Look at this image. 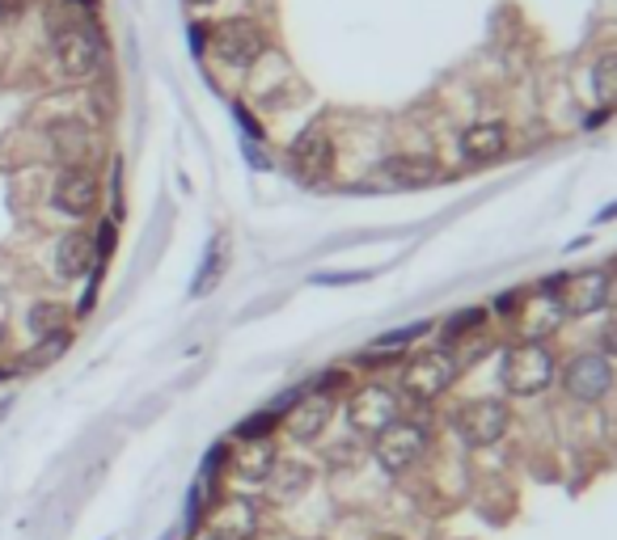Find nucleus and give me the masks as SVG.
Segmentation results:
<instances>
[{
    "label": "nucleus",
    "mask_w": 617,
    "mask_h": 540,
    "mask_svg": "<svg viewBox=\"0 0 617 540\" xmlns=\"http://www.w3.org/2000/svg\"><path fill=\"white\" fill-rule=\"evenodd\" d=\"M51 51H55V64L60 73L73 80L93 77L106 60V47H102V35L93 30V22H60L55 35H51Z\"/></svg>",
    "instance_id": "f257e3e1"
},
{
    "label": "nucleus",
    "mask_w": 617,
    "mask_h": 540,
    "mask_svg": "<svg viewBox=\"0 0 617 540\" xmlns=\"http://www.w3.org/2000/svg\"><path fill=\"white\" fill-rule=\"evenodd\" d=\"M500 376L507 393H516V397H538V393H545V388L554 385L558 363H554L550 347H541V343H516V347L503 355Z\"/></svg>",
    "instance_id": "f03ea898"
},
{
    "label": "nucleus",
    "mask_w": 617,
    "mask_h": 540,
    "mask_svg": "<svg viewBox=\"0 0 617 540\" xmlns=\"http://www.w3.org/2000/svg\"><path fill=\"white\" fill-rule=\"evenodd\" d=\"M457 376H462V363H457L453 350L449 347L424 350V355L406 359V368H402V388H406L411 397H419V401H431V397L449 393Z\"/></svg>",
    "instance_id": "7ed1b4c3"
},
{
    "label": "nucleus",
    "mask_w": 617,
    "mask_h": 540,
    "mask_svg": "<svg viewBox=\"0 0 617 540\" xmlns=\"http://www.w3.org/2000/svg\"><path fill=\"white\" fill-rule=\"evenodd\" d=\"M457 435H462L469 448H491V443H500L503 435H507V426H512V410L495 401V397H478V401H465L462 410H457Z\"/></svg>",
    "instance_id": "20e7f679"
},
{
    "label": "nucleus",
    "mask_w": 617,
    "mask_h": 540,
    "mask_svg": "<svg viewBox=\"0 0 617 540\" xmlns=\"http://www.w3.org/2000/svg\"><path fill=\"white\" fill-rule=\"evenodd\" d=\"M558 309L567 317H592L609 305V270L583 267L558 279Z\"/></svg>",
    "instance_id": "39448f33"
},
{
    "label": "nucleus",
    "mask_w": 617,
    "mask_h": 540,
    "mask_svg": "<svg viewBox=\"0 0 617 540\" xmlns=\"http://www.w3.org/2000/svg\"><path fill=\"white\" fill-rule=\"evenodd\" d=\"M47 144H51L55 160H64L68 169H85L102 156V136L80 118H55L47 127Z\"/></svg>",
    "instance_id": "423d86ee"
},
{
    "label": "nucleus",
    "mask_w": 617,
    "mask_h": 540,
    "mask_svg": "<svg viewBox=\"0 0 617 540\" xmlns=\"http://www.w3.org/2000/svg\"><path fill=\"white\" fill-rule=\"evenodd\" d=\"M212 47H216V55H221L229 68H250V64L267 51V35H263V26L250 22V17H229V22L216 26Z\"/></svg>",
    "instance_id": "0eeeda50"
},
{
    "label": "nucleus",
    "mask_w": 617,
    "mask_h": 540,
    "mask_svg": "<svg viewBox=\"0 0 617 540\" xmlns=\"http://www.w3.org/2000/svg\"><path fill=\"white\" fill-rule=\"evenodd\" d=\"M373 452H377V464L386 468V473H406L411 464H419V457L427 452V430L419 423H389L381 435H377V443H373Z\"/></svg>",
    "instance_id": "6e6552de"
},
{
    "label": "nucleus",
    "mask_w": 617,
    "mask_h": 540,
    "mask_svg": "<svg viewBox=\"0 0 617 540\" xmlns=\"http://www.w3.org/2000/svg\"><path fill=\"white\" fill-rule=\"evenodd\" d=\"M348 423L360 430V435H381L389 423H398V397L393 388L386 385H364L351 393L348 401Z\"/></svg>",
    "instance_id": "1a4fd4ad"
},
{
    "label": "nucleus",
    "mask_w": 617,
    "mask_h": 540,
    "mask_svg": "<svg viewBox=\"0 0 617 540\" xmlns=\"http://www.w3.org/2000/svg\"><path fill=\"white\" fill-rule=\"evenodd\" d=\"M563 388L583 401V406H592V401H601L609 388H614V363L605 359V355H576L571 363H567V372H563Z\"/></svg>",
    "instance_id": "9d476101"
},
{
    "label": "nucleus",
    "mask_w": 617,
    "mask_h": 540,
    "mask_svg": "<svg viewBox=\"0 0 617 540\" xmlns=\"http://www.w3.org/2000/svg\"><path fill=\"white\" fill-rule=\"evenodd\" d=\"M98 198H102V191H98V178L89 169H64L55 178V207L64 216H89L98 207Z\"/></svg>",
    "instance_id": "9b49d317"
},
{
    "label": "nucleus",
    "mask_w": 617,
    "mask_h": 540,
    "mask_svg": "<svg viewBox=\"0 0 617 540\" xmlns=\"http://www.w3.org/2000/svg\"><path fill=\"white\" fill-rule=\"evenodd\" d=\"M330 160H335V144H330V136L322 127H305L292 140V165H297V173L308 178V182L322 178V173H330Z\"/></svg>",
    "instance_id": "f8f14e48"
},
{
    "label": "nucleus",
    "mask_w": 617,
    "mask_h": 540,
    "mask_svg": "<svg viewBox=\"0 0 617 540\" xmlns=\"http://www.w3.org/2000/svg\"><path fill=\"white\" fill-rule=\"evenodd\" d=\"M330 414H335V401H330L326 393H308V397H301V401L292 406V414H288V435L308 443V439H317V435L326 430Z\"/></svg>",
    "instance_id": "ddd939ff"
},
{
    "label": "nucleus",
    "mask_w": 617,
    "mask_h": 540,
    "mask_svg": "<svg viewBox=\"0 0 617 540\" xmlns=\"http://www.w3.org/2000/svg\"><path fill=\"white\" fill-rule=\"evenodd\" d=\"M98 262V249H93V236L89 232H64L60 236V245H55V270H60V279H85L89 270Z\"/></svg>",
    "instance_id": "4468645a"
},
{
    "label": "nucleus",
    "mask_w": 617,
    "mask_h": 540,
    "mask_svg": "<svg viewBox=\"0 0 617 540\" xmlns=\"http://www.w3.org/2000/svg\"><path fill=\"white\" fill-rule=\"evenodd\" d=\"M381 173H386L393 187H427V182H436L440 178V165H436V156H389L386 165H381Z\"/></svg>",
    "instance_id": "2eb2a0df"
},
{
    "label": "nucleus",
    "mask_w": 617,
    "mask_h": 540,
    "mask_svg": "<svg viewBox=\"0 0 617 540\" xmlns=\"http://www.w3.org/2000/svg\"><path fill=\"white\" fill-rule=\"evenodd\" d=\"M503 144H507V127L503 123H474V127H465L462 131V153L469 160H495L503 153Z\"/></svg>",
    "instance_id": "dca6fc26"
},
{
    "label": "nucleus",
    "mask_w": 617,
    "mask_h": 540,
    "mask_svg": "<svg viewBox=\"0 0 617 540\" xmlns=\"http://www.w3.org/2000/svg\"><path fill=\"white\" fill-rule=\"evenodd\" d=\"M558 317H563V309H558V300L554 296H545V292H538L533 300H529V312H525V321H520V334H525V343H541L554 325H558Z\"/></svg>",
    "instance_id": "f3484780"
},
{
    "label": "nucleus",
    "mask_w": 617,
    "mask_h": 540,
    "mask_svg": "<svg viewBox=\"0 0 617 540\" xmlns=\"http://www.w3.org/2000/svg\"><path fill=\"white\" fill-rule=\"evenodd\" d=\"M250 448L237 457V473L245 477V481H263L270 477V468H275V452H270L267 439H245Z\"/></svg>",
    "instance_id": "a211bd4d"
},
{
    "label": "nucleus",
    "mask_w": 617,
    "mask_h": 540,
    "mask_svg": "<svg viewBox=\"0 0 617 540\" xmlns=\"http://www.w3.org/2000/svg\"><path fill=\"white\" fill-rule=\"evenodd\" d=\"M30 330H35L39 338L64 334V330H68V309H64V305H35V309H30Z\"/></svg>",
    "instance_id": "6ab92c4d"
},
{
    "label": "nucleus",
    "mask_w": 617,
    "mask_h": 540,
    "mask_svg": "<svg viewBox=\"0 0 617 540\" xmlns=\"http://www.w3.org/2000/svg\"><path fill=\"white\" fill-rule=\"evenodd\" d=\"M68 338H73L68 330H64V334H51V338H42L39 347L26 350V355H22V368H47L51 359H60V355L68 350Z\"/></svg>",
    "instance_id": "aec40b11"
},
{
    "label": "nucleus",
    "mask_w": 617,
    "mask_h": 540,
    "mask_svg": "<svg viewBox=\"0 0 617 540\" xmlns=\"http://www.w3.org/2000/svg\"><path fill=\"white\" fill-rule=\"evenodd\" d=\"M592 89L605 98V102H617V51H605L592 68Z\"/></svg>",
    "instance_id": "412c9836"
},
{
    "label": "nucleus",
    "mask_w": 617,
    "mask_h": 540,
    "mask_svg": "<svg viewBox=\"0 0 617 540\" xmlns=\"http://www.w3.org/2000/svg\"><path fill=\"white\" fill-rule=\"evenodd\" d=\"M216 524H221V532H229V537H245V532L254 528V511H250L245 502H232V506L221 511Z\"/></svg>",
    "instance_id": "4be33fe9"
},
{
    "label": "nucleus",
    "mask_w": 617,
    "mask_h": 540,
    "mask_svg": "<svg viewBox=\"0 0 617 540\" xmlns=\"http://www.w3.org/2000/svg\"><path fill=\"white\" fill-rule=\"evenodd\" d=\"M275 423H279V410H263V414L237 423V439H267V430H275Z\"/></svg>",
    "instance_id": "5701e85b"
},
{
    "label": "nucleus",
    "mask_w": 617,
    "mask_h": 540,
    "mask_svg": "<svg viewBox=\"0 0 617 540\" xmlns=\"http://www.w3.org/2000/svg\"><path fill=\"white\" fill-rule=\"evenodd\" d=\"M427 325H406V330H398V334H386V338H377L373 343V350H398V347H406V343H415L419 334H424Z\"/></svg>",
    "instance_id": "b1692460"
},
{
    "label": "nucleus",
    "mask_w": 617,
    "mask_h": 540,
    "mask_svg": "<svg viewBox=\"0 0 617 540\" xmlns=\"http://www.w3.org/2000/svg\"><path fill=\"white\" fill-rule=\"evenodd\" d=\"M601 355H605V359H617V321H609V325L601 330Z\"/></svg>",
    "instance_id": "393cba45"
},
{
    "label": "nucleus",
    "mask_w": 617,
    "mask_h": 540,
    "mask_svg": "<svg viewBox=\"0 0 617 540\" xmlns=\"http://www.w3.org/2000/svg\"><path fill=\"white\" fill-rule=\"evenodd\" d=\"M26 4H35V0H4V9H9V13H17V9H26Z\"/></svg>",
    "instance_id": "a878e982"
},
{
    "label": "nucleus",
    "mask_w": 617,
    "mask_h": 540,
    "mask_svg": "<svg viewBox=\"0 0 617 540\" xmlns=\"http://www.w3.org/2000/svg\"><path fill=\"white\" fill-rule=\"evenodd\" d=\"M9 410H13V401H9V397H0V419H4Z\"/></svg>",
    "instance_id": "bb28decb"
},
{
    "label": "nucleus",
    "mask_w": 617,
    "mask_h": 540,
    "mask_svg": "<svg viewBox=\"0 0 617 540\" xmlns=\"http://www.w3.org/2000/svg\"><path fill=\"white\" fill-rule=\"evenodd\" d=\"M13 372H17V368H0V381H9V376H13Z\"/></svg>",
    "instance_id": "cd10ccee"
},
{
    "label": "nucleus",
    "mask_w": 617,
    "mask_h": 540,
    "mask_svg": "<svg viewBox=\"0 0 617 540\" xmlns=\"http://www.w3.org/2000/svg\"><path fill=\"white\" fill-rule=\"evenodd\" d=\"M4 17H9V9H4V0H0V26H4Z\"/></svg>",
    "instance_id": "c85d7f7f"
},
{
    "label": "nucleus",
    "mask_w": 617,
    "mask_h": 540,
    "mask_svg": "<svg viewBox=\"0 0 617 540\" xmlns=\"http://www.w3.org/2000/svg\"><path fill=\"white\" fill-rule=\"evenodd\" d=\"M161 540H178V532H174V528H169V532H165V537H161Z\"/></svg>",
    "instance_id": "c756f323"
},
{
    "label": "nucleus",
    "mask_w": 617,
    "mask_h": 540,
    "mask_svg": "<svg viewBox=\"0 0 617 540\" xmlns=\"http://www.w3.org/2000/svg\"><path fill=\"white\" fill-rule=\"evenodd\" d=\"M187 4H212V0H187Z\"/></svg>",
    "instance_id": "7c9ffc66"
},
{
    "label": "nucleus",
    "mask_w": 617,
    "mask_h": 540,
    "mask_svg": "<svg viewBox=\"0 0 617 540\" xmlns=\"http://www.w3.org/2000/svg\"><path fill=\"white\" fill-rule=\"evenodd\" d=\"M0 347H4V325H0Z\"/></svg>",
    "instance_id": "2f4dec72"
},
{
    "label": "nucleus",
    "mask_w": 617,
    "mask_h": 540,
    "mask_svg": "<svg viewBox=\"0 0 617 540\" xmlns=\"http://www.w3.org/2000/svg\"><path fill=\"white\" fill-rule=\"evenodd\" d=\"M216 540H221V537H216Z\"/></svg>",
    "instance_id": "473e14b6"
}]
</instances>
